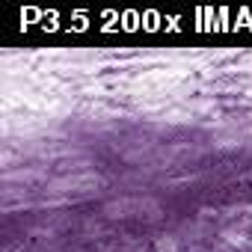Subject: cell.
Returning <instances> with one entry per match:
<instances>
[{
	"label": "cell",
	"mask_w": 252,
	"mask_h": 252,
	"mask_svg": "<svg viewBox=\"0 0 252 252\" xmlns=\"http://www.w3.org/2000/svg\"><path fill=\"white\" fill-rule=\"evenodd\" d=\"M98 187H104V178L95 172V169H86V172H74V175H60L54 181H48L45 193L48 196H57V199H71V196H89L95 193Z\"/></svg>",
	"instance_id": "cell-1"
},
{
	"label": "cell",
	"mask_w": 252,
	"mask_h": 252,
	"mask_svg": "<svg viewBox=\"0 0 252 252\" xmlns=\"http://www.w3.org/2000/svg\"><path fill=\"white\" fill-rule=\"evenodd\" d=\"M104 214L110 220H131V217H146V220H158L160 217V202L152 196H125V199H113L104 205Z\"/></svg>",
	"instance_id": "cell-2"
},
{
	"label": "cell",
	"mask_w": 252,
	"mask_h": 252,
	"mask_svg": "<svg viewBox=\"0 0 252 252\" xmlns=\"http://www.w3.org/2000/svg\"><path fill=\"white\" fill-rule=\"evenodd\" d=\"M249 222L252 220H237V222H231V225H225L222 231H220V240H222V246H228V249H246L249 243H252V228H249Z\"/></svg>",
	"instance_id": "cell-3"
},
{
	"label": "cell",
	"mask_w": 252,
	"mask_h": 252,
	"mask_svg": "<svg viewBox=\"0 0 252 252\" xmlns=\"http://www.w3.org/2000/svg\"><path fill=\"white\" fill-rule=\"evenodd\" d=\"M158 119H160V122H169V125H184V122H193V119H196V113H193V110H187V107L181 104V107H175V110H163Z\"/></svg>",
	"instance_id": "cell-4"
},
{
	"label": "cell",
	"mask_w": 252,
	"mask_h": 252,
	"mask_svg": "<svg viewBox=\"0 0 252 252\" xmlns=\"http://www.w3.org/2000/svg\"><path fill=\"white\" fill-rule=\"evenodd\" d=\"M3 181L12 184V181H45V172L42 169H6L3 172Z\"/></svg>",
	"instance_id": "cell-5"
},
{
	"label": "cell",
	"mask_w": 252,
	"mask_h": 252,
	"mask_svg": "<svg viewBox=\"0 0 252 252\" xmlns=\"http://www.w3.org/2000/svg\"><path fill=\"white\" fill-rule=\"evenodd\" d=\"M155 252H181V243L175 234H160L155 240Z\"/></svg>",
	"instance_id": "cell-6"
},
{
	"label": "cell",
	"mask_w": 252,
	"mask_h": 252,
	"mask_svg": "<svg viewBox=\"0 0 252 252\" xmlns=\"http://www.w3.org/2000/svg\"><path fill=\"white\" fill-rule=\"evenodd\" d=\"M243 143V137L240 134H231V137H220V140H214V146L217 149H237Z\"/></svg>",
	"instance_id": "cell-7"
},
{
	"label": "cell",
	"mask_w": 252,
	"mask_h": 252,
	"mask_svg": "<svg viewBox=\"0 0 252 252\" xmlns=\"http://www.w3.org/2000/svg\"><path fill=\"white\" fill-rule=\"evenodd\" d=\"M249 122H252V113H249Z\"/></svg>",
	"instance_id": "cell-8"
},
{
	"label": "cell",
	"mask_w": 252,
	"mask_h": 252,
	"mask_svg": "<svg viewBox=\"0 0 252 252\" xmlns=\"http://www.w3.org/2000/svg\"><path fill=\"white\" fill-rule=\"evenodd\" d=\"M249 246H252V243H249Z\"/></svg>",
	"instance_id": "cell-9"
}]
</instances>
